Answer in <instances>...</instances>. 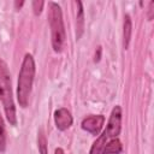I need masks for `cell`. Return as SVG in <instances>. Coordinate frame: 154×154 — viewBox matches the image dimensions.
Wrapping results in <instances>:
<instances>
[{
  "mask_svg": "<svg viewBox=\"0 0 154 154\" xmlns=\"http://www.w3.org/2000/svg\"><path fill=\"white\" fill-rule=\"evenodd\" d=\"M76 5L78 6L77 17H76V37L78 40V38H81V36L84 31V12H83V6H82L81 1H77Z\"/></svg>",
  "mask_w": 154,
  "mask_h": 154,
  "instance_id": "cell-8",
  "label": "cell"
},
{
  "mask_svg": "<svg viewBox=\"0 0 154 154\" xmlns=\"http://www.w3.org/2000/svg\"><path fill=\"white\" fill-rule=\"evenodd\" d=\"M54 154H65V153H64L63 148H57V149L54 150Z\"/></svg>",
  "mask_w": 154,
  "mask_h": 154,
  "instance_id": "cell-14",
  "label": "cell"
},
{
  "mask_svg": "<svg viewBox=\"0 0 154 154\" xmlns=\"http://www.w3.org/2000/svg\"><path fill=\"white\" fill-rule=\"evenodd\" d=\"M131 32H132V20L129 14H125L124 23H123V47L124 49L129 48L130 40H131Z\"/></svg>",
  "mask_w": 154,
  "mask_h": 154,
  "instance_id": "cell-7",
  "label": "cell"
},
{
  "mask_svg": "<svg viewBox=\"0 0 154 154\" xmlns=\"http://www.w3.org/2000/svg\"><path fill=\"white\" fill-rule=\"evenodd\" d=\"M0 101L4 106V111L8 123L13 126L17 125L16 105L11 87V75L7 64L0 58Z\"/></svg>",
  "mask_w": 154,
  "mask_h": 154,
  "instance_id": "cell-2",
  "label": "cell"
},
{
  "mask_svg": "<svg viewBox=\"0 0 154 154\" xmlns=\"http://www.w3.org/2000/svg\"><path fill=\"white\" fill-rule=\"evenodd\" d=\"M122 149V142L118 138H111L108 142H106L101 154H120Z\"/></svg>",
  "mask_w": 154,
  "mask_h": 154,
  "instance_id": "cell-9",
  "label": "cell"
},
{
  "mask_svg": "<svg viewBox=\"0 0 154 154\" xmlns=\"http://www.w3.org/2000/svg\"><path fill=\"white\" fill-rule=\"evenodd\" d=\"M108 140L109 138H108L106 131L103 130V132L101 135H99V137L94 141V143H93V146L90 148L89 154H101L102 153V149H103V147H105V144H106V142Z\"/></svg>",
  "mask_w": 154,
  "mask_h": 154,
  "instance_id": "cell-10",
  "label": "cell"
},
{
  "mask_svg": "<svg viewBox=\"0 0 154 154\" xmlns=\"http://www.w3.org/2000/svg\"><path fill=\"white\" fill-rule=\"evenodd\" d=\"M48 23L51 28V37H52V47L55 53H60L63 51L66 34L63 19L61 7L57 4L51 1L48 4Z\"/></svg>",
  "mask_w": 154,
  "mask_h": 154,
  "instance_id": "cell-3",
  "label": "cell"
},
{
  "mask_svg": "<svg viewBox=\"0 0 154 154\" xmlns=\"http://www.w3.org/2000/svg\"><path fill=\"white\" fill-rule=\"evenodd\" d=\"M37 147H38V153H40V154H48L47 140H46V136H45V134H43L42 130L38 131V136H37Z\"/></svg>",
  "mask_w": 154,
  "mask_h": 154,
  "instance_id": "cell-11",
  "label": "cell"
},
{
  "mask_svg": "<svg viewBox=\"0 0 154 154\" xmlns=\"http://www.w3.org/2000/svg\"><path fill=\"white\" fill-rule=\"evenodd\" d=\"M103 123H105V117L101 116V114H91V116H88L85 117L83 120H82V129L91 135H99L102 126H103Z\"/></svg>",
  "mask_w": 154,
  "mask_h": 154,
  "instance_id": "cell-5",
  "label": "cell"
},
{
  "mask_svg": "<svg viewBox=\"0 0 154 154\" xmlns=\"http://www.w3.org/2000/svg\"><path fill=\"white\" fill-rule=\"evenodd\" d=\"M5 150H6V130H5L4 119L0 114V152L4 153Z\"/></svg>",
  "mask_w": 154,
  "mask_h": 154,
  "instance_id": "cell-12",
  "label": "cell"
},
{
  "mask_svg": "<svg viewBox=\"0 0 154 154\" xmlns=\"http://www.w3.org/2000/svg\"><path fill=\"white\" fill-rule=\"evenodd\" d=\"M122 130V108L120 106H116L109 116L107 126L105 129L108 138H117Z\"/></svg>",
  "mask_w": 154,
  "mask_h": 154,
  "instance_id": "cell-4",
  "label": "cell"
},
{
  "mask_svg": "<svg viewBox=\"0 0 154 154\" xmlns=\"http://www.w3.org/2000/svg\"><path fill=\"white\" fill-rule=\"evenodd\" d=\"M35 60L31 54L26 53L22 61V66L18 73L17 82V100L22 108H25L29 102V96L32 90V83L35 78Z\"/></svg>",
  "mask_w": 154,
  "mask_h": 154,
  "instance_id": "cell-1",
  "label": "cell"
},
{
  "mask_svg": "<svg viewBox=\"0 0 154 154\" xmlns=\"http://www.w3.org/2000/svg\"><path fill=\"white\" fill-rule=\"evenodd\" d=\"M23 4H24V2H23V1H20V2H16V6H17V7H18V6H19V7H20V6H22V5H23Z\"/></svg>",
  "mask_w": 154,
  "mask_h": 154,
  "instance_id": "cell-15",
  "label": "cell"
},
{
  "mask_svg": "<svg viewBox=\"0 0 154 154\" xmlns=\"http://www.w3.org/2000/svg\"><path fill=\"white\" fill-rule=\"evenodd\" d=\"M31 5H32L34 14H35V16H40L41 12H42V8H43V6H45V2L41 1V0H34Z\"/></svg>",
  "mask_w": 154,
  "mask_h": 154,
  "instance_id": "cell-13",
  "label": "cell"
},
{
  "mask_svg": "<svg viewBox=\"0 0 154 154\" xmlns=\"http://www.w3.org/2000/svg\"><path fill=\"white\" fill-rule=\"evenodd\" d=\"M72 122H73L72 116L67 108L61 107L54 112V123H55V126L58 130H60V131L67 130L72 125Z\"/></svg>",
  "mask_w": 154,
  "mask_h": 154,
  "instance_id": "cell-6",
  "label": "cell"
}]
</instances>
